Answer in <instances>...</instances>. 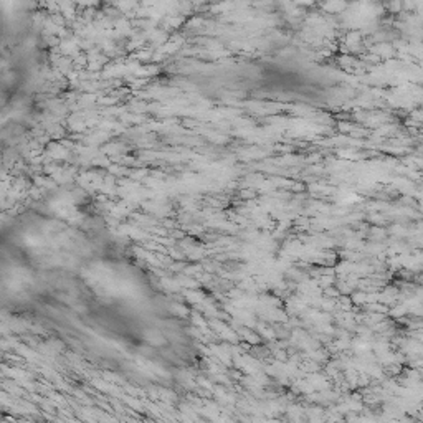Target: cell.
Segmentation results:
<instances>
[{
	"label": "cell",
	"mask_w": 423,
	"mask_h": 423,
	"mask_svg": "<svg viewBox=\"0 0 423 423\" xmlns=\"http://www.w3.org/2000/svg\"><path fill=\"white\" fill-rule=\"evenodd\" d=\"M0 314L129 369L185 360V326L146 269L93 218H0Z\"/></svg>",
	"instance_id": "6da1fadb"
}]
</instances>
